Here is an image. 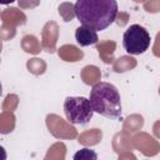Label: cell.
Instances as JSON below:
<instances>
[{
	"label": "cell",
	"mask_w": 160,
	"mask_h": 160,
	"mask_svg": "<svg viewBox=\"0 0 160 160\" xmlns=\"http://www.w3.org/2000/svg\"><path fill=\"white\" fill-rule=\"evenodd\" d=\"M64 112L71 124L85 125L91 120L95 111L90 99L84 96H68L64 101Z\"/></svg>",
	"instance_id": "obj_3"
},
{
	"label": "cell",
	"mask_w": 160,
	"mask_h": 160,
	"mask_svg": "<svg viewBox=\"0 0 160 160\" xmlns=\"http://www.w3.org/2000/svg\"><path fill=\"white\" fill-rule=\"evenodd\" d=\"M150 42L151 38L149 31L139 24L130 25L122 35V46L125 51L131 55L144 54L149 49Z\"/></svg>",
	"instance_id": "obj_4"
},
{
	"label": "cell",
	"mask_w": 160,
	"mask_h": 160,
	"mask_svg": "<svg viewBox=\"0 0 160 160\" xmlns=\"http://www.w3.org/2000/svg\"><path fill=\"white\" fill-rule=\"evenodd\" d=\"M89 99L95 112L108 119H119L121 116V99L115 85L106 81L94 84Z\"/></svg>",
	"instance_id": "obj_2"
},
{
	"label": "cell",
	"mask_w": 160,
	"mask_h": 160,
	"mask_svg": "<svg viewBox=\"0 0 160 160\" xmlns=\"http://www.w3.org/2000/svg\"><path fill=\"white\" fill-rule=\"evenodd\" d=\"M96 158H98V155L90 149H81L79 152H76L74 155L75 160H78V159H96Z\"/></svg>",
	"instance_id": "obj_6"
},
{
	"label": "cell",
	"mask_w": 160,
	"mask_h": 160,
	"mask_svg": "<svg viewBox=\"0 0 160 160\" xmlns=\"http://www.w3.org/2000/svg\"><path fill=\"white\" fill-rule=\"evenodd\" d=\"M75 40L81 46H89V45L96 44L99 40V36H98L96 30L89 26L81 25L75 30Z\"/></svg>",
	"instance_id": "obj_5"
},
{
	"label": "cell",
	"mask_w": 160,
	"mask_h": 160,
	"mask_svg": "<svg viewBox=\"0 0 160 160\" xmlns=\"http://www.w3.org/2000/svg\"><path fill=\"white\" fill-rule=\"evenodd\" d=\"M74 10L81 25L101 31L115 21L119 8L116 0H76Z\"/></svg>",
	"instance_id": "obj_1"
},
{
	"label": "cell",
	"mask_w": 160,
	"mask_h": 160,
	"mask_svg": "<svg viewBox=\"0 0 160 160\" xmlns=\"http://www.w3.org/2000/svg\"><path fill=\"white\" fill-rule=\"evenodd\" d=\"M15 0H0V2L2 4V5H8V4H11V2H14Z\"/></svg>",
	"instance_id": "obj_7"
}]
</instances>
